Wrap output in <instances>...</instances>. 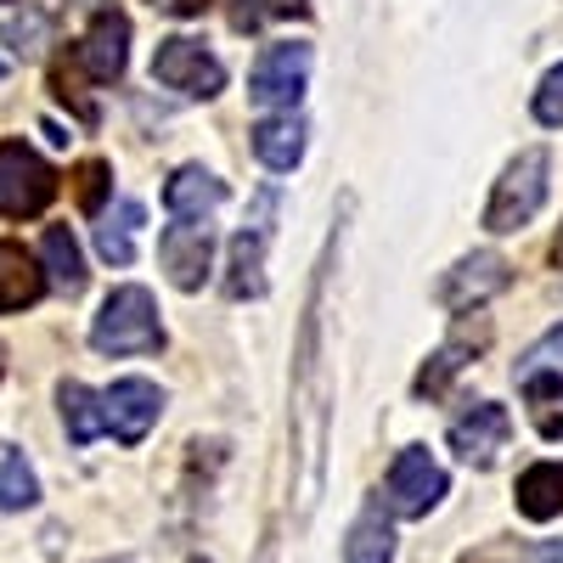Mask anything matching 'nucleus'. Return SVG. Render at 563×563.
<instances>
[{
    "label": "nucleus",
    "instance_id": "nucleus-1",
    "mask_svg": "<svg viewBox=\"0 0 563 563\" xmlns=\"http://www.w3.org/2000/svg\"><path fill=\"white\" fill-rule=\"evenodd\" d=\"M90 344L97 355H147L164 344V321L147 288H113L90 321Z\"/></svg>",
    "mask_w": 563,
    "mask_h": 563
},
{
    "label": "nucleus",
    "instance_id": "nucleus-2",
    "mask_svg": "<svg viewBox=\"0 0 563 563\" xmlns=\"http://www.w3.org/2000/svg\"><path fill=\"white\" fill-rule=\"evenodd\" d=\"M547 175H552V153L547 147H525L519 158L501 169L496 192L485 203V231H496V238L525 231L541 214V203H547Z\"/></svg>",
    "mask_w": 563,
    "mask_h": 563
},
{
    "label": "nucleus",
    "instance_id": "nucleus-3",
    "mask_svg": "<svg viewBox=\"0 0 563 563\" xmlns=\"http://www.w3.org/2000/svg\"><path fill=\"white\" fill-rule=\"evenodd\" d=\"M57 198V169L29 141H0V220L45 214Z\"/></svg>",
    "mask_w": 563,
    "mask_h": 563
},
{
    "label": "nucleus",
    "instance_id": "nucleus-4",
    "mask_svg": "<svg viewBox=\"0 0 563 563\" xmlns=\"http://www.w3.org/2000/svg\"><path fill=\"white\" fill-rule=\"evenodd\" d=\"M153 79L164 90H175V97H186V102H209V97L225 90V63L209 52L203 40L169 34V40H158V52H153Z\"/></svg>",
    "mask_w": 563,
    "mask_h": 563
},
{
    "label": "nucleus",
    "instance_id": "nucleus-5",
    "mask_svg": "<svg viewBox=\"0 0 563 563\" xmlns=\"http://www.w3.org/2000/svg\"><path fill=\"white\" fill-rule=\"evenodd\" d=\"M310 63H316L310 45H299V40L265 45V52L254 57V68H249V102L271 108V113H294L305 85H310Z\"/></svg>",
    "mask_w": 563,
    "mask_h": 563
},
{
    "label": "nucleus",
    "instance_id": "nucleus-6",
    "mask_svg": "<svg viewBox=\"0 0 563 563\" xmlns=\"http://www.w3.org/2000/svg\"><path fill=\"white\" fill-rule=\"evenodd\" d=\"M445 496V467L422 451V445H406L395 462H389V485H384V501L395 519H422L434 512Z\"/></svg>",
    "mask_w": 563,
    "mask_h": 563
},
{
    "label": "nucleus",
    "instance_id": "nucleus-7",
    "mask_svg": "<svg viewBox=\"0 0 563 563\" xmlns=\"http://www.w3.org/2000/svg\"><path fill=\"white\" fill-rule=\"evenodd\" d=\"M124 63H130V18L119 7H102L97 18H90L85 40L74 45V68L90 85H119L124 79Z\"/></svg>",
    "mask_w": 563,
    "mask_h": 563
},
{
    "label": "nucleus",
    "instance_id": "nucleus-8",
    "mask_svg": "<svg viewBox=\"0 0 563 563\" xmlns=\"http://www.w3.org/2000/svg\"><path fill=\"white\" fill-rule=\"evenodd\" d=\"M507 288H512V265L485 249V254L456 260V265L440 276L434 299H440L445 310H474V305H485V299H496V294H507Z\"/></svg>",
    "mask_w": 563,
    "mask_h": 563
},
{
    "label": "nucleus",
    "instance_id": "nucleus-9",
    "mask_svg": "<svg viewBox=\"0 0 563 563\" xmlns=\"http://www.w3.org/2000/svg\"><path fill=\"white\" fill-rule=\"evenodd\" d=\"M158 260L169 271V282L180 294H198L203 276H209V260H214V231L198 225V220H175L158 231Z\"/></svg>",
    "mask_w": 563,
    "mask_h": 563
},
{
    "label": "nucleus",
    "instance_id": "nucleus-10",
    "mask_svg": "<svg viewBox=\"0 0 563 563\" xmlns=\"http://www.w3.org/2000/svg\"><path fill=\"white\" fill-rule=\"evenodd\" d=\"M158 411H164V395H158V384H147V378H119V384L102 395V422L113 429L119 445H141V440H147L153 422H158Z\"/></svg>",
    "mask_w": 563,
    "mask_h": 563
},
{
    "label": "nucleus",
    "instance_id": "nucleus-11",
    "mask_svg": "<svg viewBox=\"0 0 563 563\" xmlns=\"http://www.w3.org/2000/svg\"><path fill=\"white\" fill-rule=\"evenodd\" d=\"M507 434H512L507 406L479 400V406H467V411L451 422V451H456L467 467H490V462H496V451L507 445Z\"/></svg>",
    "mask_w": 563,
    "mask_h": 563
},
{
    "label": "nucleus",
    "instance_id": "nucleus-12",
    "mask_svg": "<svg viewBox=\"0 0 563 563\" xmlns=\"http://www.w3.org/2000/svg\"><path fill=\"white\" fill-rule=\"evenodd\" d=\"M485 344H490V327H485V321H474V327H456V333H451V339L429 355V366L417 372L411 395H417V400H440V395L451 389V378H456V372H462L467 361H474Z\"/></svg>",
    "mask_w": 563,
    "mask_h": 563
},
{
    "label": "nucleus",
    "instance_id": "nucleus-13",
    "mask_svg": "<svg viewBox=\"0 0 563 563\" xmlns=\"http://www.w3.org/2000/svg\"><path fill=\"white\" fill-rule=\"evenodd\" d=\"M45 294V271L34 265V254L12 238H0V316L29 310Z\"/></svg>",
    "mask_w": 563,
    "mask_h": 563
},
{
    "label": "nucleus",
    "instance_id": "nucleus-14",
    "mask_svg": "<svg viewBox=\"0 0 563 563\" xmlns=\"http://www.w3.org/2000/svg\"><path fill=\"white\" fill-rule=\"evenodd\" d=\"M254 158H260L265 169H276V175L299 169V158H305V119H299V113H271V119H260V124H254Z\"/></svg>",
    "mask_w": 563,
    "mask_h": 563
},
{
    "label": "nucleus",
    "instance_id": "nucleus-15",
    "mask_svg": "<svg viewBox=\"0 0 563 563\" xmlns=\"http://www.w3.org/2000/svg\"><path fill=\"white\" fill-rule=\"evenodd\" d=\"M164 203H169L175 220H203L209 209L225 203V186H220L203 164H180V169L169 175V186H164Z\"/></svg>",
    "mask_w": 563,
    "mask_h": 563
},
{
    "label": "nucleus",
    "instance_id": "nucleus-16",
    "mask_svg": "<svg viewBox=\"0 0 563 563\" xmlns=\"http://www.w3.org/2000/svg\"><path fill=\"white\" fill-rule=\"evenodd\" d=\"M225 294H231V299H260V294H265V220H260V225H243L238 238H231Z\"/></svg>",
    "mask_w": 563,
    "mask_h": 563
},
{
    "label": "nucleus",
    "instance_id": "nucleus-17",
    "mask_svg": "<svg viewBox=\"0 0 563 563\" xmlns=\"http://www.w3.org/2000/svg\"><path fill=\"white\" fill-rule=\"evenodd\" d=\"M519 512L525 519H536V525H547V519H558L563 512V462H536V467H525L519 474Z\"/></svg>",
    "mask_w": 563,
    "mask_h": 563
},
{
    "label": "nucleus",
    "instance_id": "nucleus-18",
    "mask_svg": "<svg viewBox=\"0 0 563 563\" xmlns=\"http://www.w3.org/2000/svg\"><path fill=\"white\" fill-rule=\"evenodd\" d=\"M45 271H52V288L57 294H79L85 288V254H79V243H74V231L68 225H45Z\"/></svg>",
    "mask_w": 563,
    "mask_h": 563
},
{
    "label": "nucleus",
    "instance_id": "nucleus-19",
    "mask_svg": "<svg viewBox=\"0 0 563 563\" xmlns=\"http://www.w3.org/2000/svg\"><path fill=\"white\" fill-rule=\"evenodd\" d=\"M344 563H395V525L384 519V507L355 519V530L344 541Z\"/></svg>",
    "mask_w": 563,
    "mask_h": 563
},
{
    "label": "nucleus",
    "instance_id": "nucleus-20",
    "mask_svg": "<svg viewBox=\"0 0 563 563\" xmlns=\"http://www.w3.org/2000/svg\"><path fill=\"white\" fill-rule=\"evenodd\" d=\"M147 220V209H141L135 198H124L102 225H97V254L108 260V265H130L135 260V225Z\"/></svg>",
    "mask_w": 563,
    "mask_h": 563
},
{
    "label": "nucleus",
    "instance_id": "nucleus-21",
    "mask_svg": "<svg viewBox=\"0 0 563 563\" xmlns=\"http://www.w3.org/2000/svg\"><path fill=\"white\" fill-rule=\"evenodd\" d=\"M57 406H63V429L74 445H90L108 422H102V395H90L85 384H63L57 389Z\"/></svg>",
    "mask_w": 563,
    "mask_h": 563
},
{
    "label": "nucleus",
    "instance_id": "nucleus-22",
    "mask_svg": "<svg viewBox=\"0 0 563 563\" xmlns=\"http://www.w3.org/2000/svg\"><path fill=\"white\" fill-rule=\"evenodd\" d=\"M40 501V479L18 445H0V512H23Z\"/></svg>",
    "mask_w": 563,
    "mask_h": 563
},
{
    "label": "nucleus",
    "instance_id": "nucleus-23",
    "mask_svg": "<svg viewBox=\"0 0 563 563\" xmlns=\"http://www.w3.org/2000/svg\"><path fill=\"white\" fill-rule=\"evenodd\" d=\"M525 395L541 440H563V372H536V378H525Z\"/></svg>",
    "mask_w": 563,
    "mask_h": 563
},
{
    "label": "nucleus",
    "instance_id": "nucleus-24",
    "mask_svg": "<svg viewBox=\"0 0 563 563\" xmlns=\"http://www.w3.org/2000/svg\"><path fill=\"white\" fill-rule=\"evenodd\" d=\"M225 18L231 29H265L276 18H305V0H225Z\"/></svg>",
    "mask_w": 563,
    "mask_h": 563
},
{
    "label": "nucleus",
    "instance_id": "nucleus-25",
    "mask_svg": "<svg viewBox=\"0 0 563 563\" xmlns=\"http://www.w3.org/2000/svg\"><path fill=\"white\" fill-rule=\"evenodd\" d=\"M74 203L85 209V214H102V198H108V186H113V175H108V164L102 158H85V164H74Z\"/></svg>",
    "mask_w": 563,
    "mask_h": 563
},
{
    "label": "nucleus",
    "instance_id": "nucleus-26",
    "mask_svg": "<svg viewBox=\"0 0 563 563\" xmlns=\"http://www.w3.org/2000/svg\"><path fill=\"white\" fill-rule=\"evenodd\" d=\"M536 372H563V321L552 327V333H541L530 350H525V361L519 366H512V378H536Z\"/></svg>",
    "mask_w": 563,
    "mask_h": 563
},
{
    "label": "nucleus",
    "instance_id": "nucleus-27",
    "mask_svg": "<svg viewBox=\"0 0 563 563\" xmlns=\"http://www.w3.org/2000/svg\"><path fill=\"white\" fill-rule=\"evenodd\" d=\"M536 119L547 124V130H563V63L541 79V90H536Z\"/></svg>",
    "mask_w": 563,
    "mask_h": 563
},
{
    "label": "nucleus",
    "instance_id": "nucleus-28",
    "mask_svg": "<svg viewBox=\"0 0 563 563\" xmlns=\"http://www.w3.org/2000/svg\"><path fill=\"white\" fill-rule=\"evenodd\" d=\"M530 563H563V541H547V547H536V558Z\"/></svg>",
    "mask_w": 563,
    "mask_h": 563
},
{
    "label": "nucleus",
    "instance_id": "nucleus-29",
    "mask_svg": "<svg viewBox=\"0 0 563 563\" xmlns=\"http://www.w3.org/2000/svg\"><path fill=\"white\" fill-rule=\"evenodd\" d=\"M153 7H169V12H198L203 0H153Z\"/></svg>",
    "mask_w": 563,
    "mask_h": 563
},
{
    "label": "nucleus",
    "instance_id": "nucleus-30",
    "mask_svg": "<svg viewBox=\"0 0 563 563\" xmlns=\"http://www.w3.org/2000/svg\"><path fill=\"white\" fill-rule=\"evenodd\" d=\"M552 265L563 271V225H558V238H552Z\"/></svg>",
    "mask_w": 563,
    "mask_h": 563
},
{
    "label": "nucleus",
    "instance_id": "nucleus-31",
    "mask_svg": "<svg viewBox=\"0 0 563 563\" xmlns=\"http://www.w3.org/2000/svg\"><path fill=\"white\" fill-rule=\"evenodd\" d=\"M0 79H7V63H0Z\"/></svg>",
    "mask_w": 563,
    "mask_h": 563
},
{
    "label": "nucleus",
    "instance_id": "nucleus-32",
    "mask_svg": "<svg viewBox=\"0 0 563 563\" xmlns=\"http://www.w3.org/2000/svg\"><path fill=\"white\" fill-rule=\"evenodd\" d=\"M0 361H7V350H0Z\"/></svg>",
    "mask_w": 563,
    "mask_h": 563
},
{
    "label": "nucleus",
    "instance_id": "nucleus-33",
    "mask_svg": "<svg viewBox=\"0 0 563 563\" xmlns=\"http://www.w3.org/2000/svg\"><path fill=\"white\" fill-rule=\"evenodd\" d=\"M119 563H130V558H119Z\"/></svg>",
    "mask_w": 563,
    "mask_h": 563
}]
</instances>
